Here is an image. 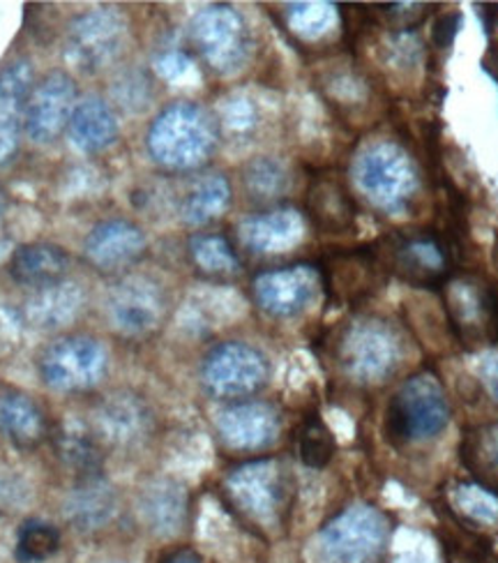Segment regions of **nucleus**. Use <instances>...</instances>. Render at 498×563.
I'll use <instances>...</instances> for the list:
<instances>
[{
  "mask_svg": "<svg viewBox=\"0 0 498 563\" xmlns=\"http://www.w3.org/2000/svg\"><path fill=\"white\" fill-rule=\"evenodd\" d=\"M107 314L118 335L146 340L155 335L169 317V296L148 275H128L111 289Z\"/></svg>",
  "mask_w": 498,
  "mask_h": 563,
  "instance_id": "12",
  "label": "nucleus"
},
{
  "mask_svg": "<svg viewBox=\"0 0 498 563\" xmlns=\"http://www.w3.org/2000/svg\"><path fill=\"white\" fill-rule=\"evenodd\" d=\"M141 520L157 536H176L187 522L189 499L182 485L174 481H155L141 492Z\"/></svg>",
  "mask_w": 498,
  "mask_h": 563,
  "instance_id": "24",
  "label": "nucleus"
},
{
  "mask_svg": "<svg viewBox=\"0 0 498 563\" xmlns=\"http://www.w3.org/2000/svg\"><path fill=\"white\" fill-rule=\"evenodd\" d=\"M321 289V273L310 264H296L258 273L252 282L256 308L273 319H294L312 302Z\"/></svg>",
  "mask_w": 498,
  "mask_h": 563,
  "instance_id": "14",
  "label": "nucleus"
},
{
  "mask_svg": "<svg viewBox=\"0 0 498 563\" xmlns=\"http://www.w3.org/2000/svg\"><path fill=\"white\" fill-rule=\"evenodd\" d=\"M335 8L328 3H296L289 8V26L305 40H317L335 23Z\"/></svg>",
  "mask_w": 498,
  "mask_h": 563,
  "instance_id": "37",
  "label": "nucleus"
},
{
  "mask_svg": "<svg viewBox=\"0 0 498 563\" xmlns=\"http://www.w3.org/2000/svg\"><path fill=\"white\" fill-rule=\"evenodd\" d=\"M384 268L405 279L411 287L439 289L450 277V250L434 231H405L384 239L376 250Z\"/></svg>",
  "mask_w": 498,
  "mask_h": 563,
  "instance_id": "11",
  "label": "nucleus"
},
{
  "mask_svg": "<svg viewBox=\"0 0 498 563\" xmlns=\"http://www.w3.org/2000/svg\"><path fill=\"white\" fill-rule=\"evenodd\" d=\"M294 489L291 472L273 457L235 466L222 483L226 506L258 536H275L287 527Z\"/></svg>",
  "mask_w": 498,
  "mask_h": 563,
  "instance_id": "2",
  "label": "nucleus"
},
{
  "mask_svg": "<svg viewBox=\"0 0 498 563\" xmlns=\"http://www.w3.org/2000/svg\"><path fill=\"white\" fill-rule=\"evenodd\" d=\"M460 457L478 485L498 495V422L466 430Z\"/></svg>",
  "mask_w": 498,
  "mask_h": 563,
  "instance_id": "27",
  "label": "nucleus"
},
{
  "mask_svg": "<svg viewBox=\"0 0 498 563\" xmlns=\"http://www.w3.org/2000/svg\"><path fill=\"white\" fill-rule=\"evenodd\" d=\"M189 256L197 268L212 277H229L241 271V260L220 233H197L189 241Z\"/></svg>",
  "mask_w": 498,
  "mask_h": 563,
  "instance_id": "32",
  "label": "nucleus"
},
{
  "mask_svg": "<svg viewBox=\"0 0 498 563\" xmlns=\"http://www.w3.org/2000/svg\"><path fill=\"white\" fill-rule=\"evenodd\" d=\"M231 203V185L222 174L197 180L180 201V220L189 227H203L224 216Z\"/></svg>",
  "mask_w": 498,
  "mask_h": 563,
  "instance_id": "29",
  "label": "nucleus"
},
{
  "mask_svg": "<svg viewBox=\"0 0 498 563\" xmlns=\"http://www.w3.org/2000/svg\"><path fill=\"white\" fill-rule=\"evenodd\" d=\"M220 146L215 113L192 100L166 104L148 128L146 148L162 172L187 174L203 169Z\"/></svg>",
  "mask_w": 498,
  "mask_h": 563,
  "instance_id": "1",
  "label": "nucleus"
},
{
  "mask_svg": "<svg viewBox=\"0 0 498 563\" xmlns=\"http://www.w3.org/2000/svg\"><path fill=\"white\" fill-rule=\"evenodd\" d=\"M189 40L201 60L220 77H231L252 56V33L245 16L231 5H208L189 21Z\"/></svg>",
  "mask_w": 498,
  "mask_h": 563,
  "instance_id": "8",
  "label": "nucleus"
},
{
  "mask_svg": "<svg viewBox=\"0 0 498 563\" xmlns=\"http://www.w3.org/2000/svg\"><path fill=\"white\" fill-rule=\"evenodd\" d=\"M332 356L355 386H384L405 363V338L386 319L361 317L342 328Z\"/></svg>",
  "mask_w": 498,
  "mask_h": 563,
  "instance_id": "3",
  "label": "nucleus"
},
{
  "mask_svg": "<svg viewBox=\"0 0 498 563\" xmlns=\"http://www.w3.org/2000/svg\"><path fill=\"white\" fill-rule=\"evenodd\" d=\"M201 388L220 402L252 400L270 382L268 356L243 340H226L212 346L199 367Z\"/></svg>",
  "mask_w": 498,
  "mask_h": 563,
  "instance_id": "6",
  "label": "nucleus"
},
{
  "mask_svg": "<svg viewBox=\"0 0 498 563\" xmlns=\"http://www.w3.org/2000/svg\"><path fill=\"white\" fill-rule=\"evenodd\" d=\"M0 434L16 449L31 451L49 439L52 426L31 395L8 388L0 393Z\"/></svg>",
  "mask_w": 498,
  "mask_h": 563,
  "instance_id": "21",
  "label": "nucleus"
},
{
  "mask_svg": "<svg viewBox=\"0 0 498 563\" xmlns=\"http://www.w3.org/2000/svg\"><path fill=\"white\" fill-rule=\"evenodd\" d=\"M298 455L305 466L323 468L335 455V439L319 416L307 418L298 432Z\"/></svg>",
  "mask_w": 498,
  "mask_h": 563,
  "instance_id": "35",
  "label": "nucleus"
},
{
  "mask_svg": "<svg viewBox=\"0 0 498 563\" xmlns=\"http://www.w3.org/2000/svg\"><path fill=\"white\" fill-rule=\"evenodd\" d=\"M56 455L65 464V468L77 474V478H90L102 474L104 464V445L95 437L90 426L81 422H65L54 434Z\"/></svg>",
  "mask_w": 498,
  "mask_h": 563,
  "instance_id": "26",
  "label": "nucleus"
},
{
  "mask_svg": "<svg viewBox=\"0 0 498 563\" xmlns=\"http://www.w3.org/2000/svg\"><path fill=\"white\" fill-rule=\"evenodd\" d=\"M146 233L139 224L130 220H104L88 231L84 256L95 271L113 275L134 266L146 254Z\"/></svg>",
  "mask_w": 498,
  "mask_h": 563,
  "instance_id": "18",
  "label": "nucleus"
},
{
  "mask_svg": "<svg viewBox=\"0 0 498 563\" xmlns=\"http://www.w3.org/2000/svg\"><path fill=\"white\" fill-rule=\"evenodd\" d=\"M60 531L52 522L29 520L23 522L16 533V556L23 563L49 561L60 550Z\"/></svg>",
  "mask_w": 498,
  "mask_h": 563,
  "instance_id": "34",
  "label": "nucleus"
},
{
  "mask_svg": "<svg viewBox=\"0 0 498 563\" xmlns=\"http://www.w3.org/2000/svg\"><path fill=\"white\" fill-rule=\"evenodd\" d=\"M245 190L254 201H275L289 190V174L284 164L273 157L252 159L243 174Z\"/></svg>",
  "mask_w": 498,
  "mask_h": 563,
  "instance_id": "33",
  "label": "nucleus"
},
{
  "mask_svg": "<svg viewBox=\"0 0 498 563\" xmlns=\"http://www.w3.org/2000/svg\"><path fill=\"white\" fill-rule=\"evenodd\" d=\"M445 310L450 325L464 344L498 342V289L473 279L450 282Z\"/></svg>",
  "mask_w": 498,
  "mask_h": 563,
  "instance_id": "16",
  "label": "nucleus"
},
{
  "mask_svg": "<svg viewBox=\"0 0 498 563\" xmlns=\"http://www.w3.org/2000/svg\"><path fill=\"white\" fill-rule=\"evenodd\" d=\"M491 262H494V268L498 273V239H496V245H494V252H491Z\"/></svg>",
  "mask_w": 498,
  "mask_h": 563,
  "instance_id": "42",
  "label": "nucleus"
},
{
  "mask_svg": "<svg viewBox=\"0 0 498 563\" xmlns=\"http://www.w3.org/2000/svg\"><path fill=\"white\" fill-rule=\"evenodd\" d=\"M31 92L33 67L26 58H16L0 69V167L12 162L21 146Z\"/></svg>",
  "mask_w": 498,
  "mask_h": 563,
  "instance_id": "19",
  "label": "nucleus"
},
{
  "mask_svg": "<svg viewBox=\"0 0 498 563\" xmlns=\"http://www.w3.org/2000/svg\"><path fill=\"white\" fill-rule=\"evenodd\" d=\"M37 369L44 386L56 393H90L109 374V351L98 338L63 335L42 351Z\"/></svg>",
  "mask_w": 498,
  "mask_h": 563,
  "instance_id": "7",
  "label": "nucleus"
},
{
  "mask_svg": "<svg viewBox=\"0 0 498 563\" xmlns=\"http://www.w3.org/2000/svg\"><path fill=\"white\" fill-rule=\"evenodd\" d=\"M353 180L369 206L384 216L405 213L420 187L416 162L392 141H376L355 157Z\"/></svg>",
  "mask_w": 498,
  "mask_h": 563,
  "instance_id": "4",
  "label": "nucleus"
},
{
  "mask_svg": "<svg viewBox=\"0 0 498 563\" xmlns=\"http://www.w3.org/2000/svg\"><path fill=\"white\" fill-rule=\"evenodd\" d=\"M384 264L378 260L376 250L367 252H353L344 254L340 260H335L330 268V289L337 291L344 298H355L369 294L376 285L378 275H381Z\"/></svg>",
  "mask_w": 498,
  "mask_h": 563,
  "instance_id": "31",
  "label": "nucleus"
},
{
  "mask_svg": "<svg viewBox=\"0 0 498 563\" xmlns=\"http://www.w3.org/2000/svg\"><path fill=\"white\" fill-rule=\"evenodd\" d=\"M79 102L75 79L63 69L46 75L31 92L26 111V134L40 146L54 144L67 130L69 115Z\"/></svg>",
  "mask_w": 498,
  "mask_h": 563,
  "instance_id": "17",
  "label": "nucleus"
},
{
  "mask_svg": "<svg viewBox=\"0 0 498 563\" xmlns=\"http://www.w3.org/2000/svg\"><path fill=\"white\" fill-rule=\"evenodd\" d=\"M128 21L113 8H95L73 19L65 35V58L81 75H98L123 56Z\"/></svg>",
  "mask_w": 498,
  "mask_h": 563,
  "instance_id": "10",
  "label": "nucleus"
},
{
  "mask_svg": "<svg viewBox=\"0 0 498 563\" xmlns=\"http://www.w3.org/2000/svg\"><path fill=\"white\" fill-rule=\"evenodd\" d=\"M3 218H5V195L0 190V224H3Z\"/></svg>",
  "mask_w": 498,
  "mask_h": 563,
  "instance_id": "41",
  "label": "nucleus"
},
{
  "mask_svg": "<svg viewBox=\"0 0 498 563\" xmlns=\"http://www.w3.org/2000/svg\"><path fill=\"white\" fill-rule=\"evenodd\" d=\"M115 508H118L115 492L102 478V474L81 478L77 487L69 492L67 504H65L67 520H73L77 529H84V531L107 527L113 520Z\"/></svg>",
  "mask_w": 498,
  "mask_h": 563,
  "instance_id": "25",
  "label": "nucleus"
},
{
  "mask_svg": "<svg viewBox=\"0 0 498 563\" xmlns=\"http://www.w3.org/2000/svg\"><path fill=\"white\" fill-rule=\"evenodd\" d=\"M478 372L487 395L498 405V351H487L480 361Z\"/></svg>",
  "mask_w": 498,
  "mask_h": 563,
  "instance_id": "38",
  "label": "nucleus"
},
{
  "mask_svg": "<svg viewBox=\"0 0 498 563\" xmlns=\"http://www.w3.org/2000/svg\"><path fill=\"white\" fill-rule=\"evenodd\" d=\"M460 21L462 16L460 14H445L434 29V42L439 46H450L457 35V29H460Z\"/></svg>",
  "mask_w": 498,
  "mask_h": 563,
  "instance_id": "40",
  "label": "nucleus"
},
{
  "mask_svg": "<svg viewBox=\"0 0 498 563\" xmlns=\"http://www.w3.org/2000/svg\"><path fill=\"white\" fill-rule=\"evenodd\" d=\"M450 422V402L443 384L420 372L401 384L386 409V437L397 449L434 441Z\"/></svg>",
  "mask_w": 498,
  "mask_h": 563,
  "instance_id": "5",
  "label": "nucleus"
},
{
  "mask_svg": "<svg viewBox=\"0 0 498 563\" xmlns=\"http://www.w3.org/2000/svg\"><path fill=\"white\" fill-rule=\"evenodd\" d=\"M455 506L462 518L476 527L498 525V495L483 485H462L457 487Z\"/></svg>",
  "mask_w": 498,
  "mask_h": 563,
  "instance_id": "36",
  "label": "nucleus"
},
{
  "mask_svg": "<svg viewBox=\"0 0 498 563\" xmlns=\"http://www.w3.org/2000/svg\"><path fill=\"white\" fill-rule=\"evenodd\" d=\"M88 426L102 445L130 451L153 439L155 413L141 395L132 390H113L95 407L92 422Z\"/></svg>",
  "mask_w": 498,
  "mask_h": 563,
  "instance_id": "13",
  "label": "nucleus"
},
{
  "mask_svg": "<svg viewBox=\"0 0 498 563\" xmlns=\"http://www.w3.org/2000/svg\"><path fill=\"white\" fill-rule=\"evenodd\" d=\"M388 543V518L367 504L340 510L321 531V550L328 563H381Z\"/></svg>",
  "mask_w": 498,
  "mask_h": 563,
  "instance_id": "9",
  "label": "nucleus"
},
{
  "mask_svg": "<svg viewBox=\"0 0 498 563\" xmlns=\"http://www.w3.org/2000/svg\"><path fill=\"white\" fill-rule=\"evenodd\" d=\"M215 432L231 453H261L277 443L281 434V413L266 400L229 402L215 418Z\"/></svg>",
  "mask_w": 498,
  "mask_h": 563,
  "instance_id": "15",
  "label": "nucleus"
},
{
  "mask_svg": "<svg viewBox=\"0 0 498 563\" xmlns=\"http://www.w3.org/2000/svg\"><path fill=\"white\" fill-rule=\"evenodd\" d=\"M155 563H210V561L192 545H176V548L164 550Z\"/></svg>",
  "mask_w": 498,
  "mask_h": 563,
  "instance_id": "39",
  "label": "nucleus"
},
{
  "mask_svg": "<svg viewBox=\"0 0 498 563\" xmlns=\"http://www.w3.org/2000/svg\"><path fill=\"white\" fill-rule=\"evenodd\" d=\"M81 289L73 282H58V285L37 289L26 302L29 321L37 328H58L73 321L81 310Z\"/></svg>",
  "mask_w": 498,
  "mask_h": 563,
  "instance_id": "30",
  "label": "nucleus"
},
{
  "mask_svg": "<svg viewBox=\"0 0 498 563\" xmlns=\"http://www.w3.org/2000/svg\"><path fill=\"white\" fill-rule=\"evenodd\" d=\"M118 132H121V128H118V115L113 107L100 96H88L79 100L67 123L69 141H73L77 151L86 155L111 148L118 139Z\"/></svg>",
  "mask_w": 498,
  "mask_h": 563,
  "instance_id": "22",
  "label": "nucleus"
},
{
  "mask_svg": "<svg viewBox=\"0 0 498 563\" xmlns=\"http://www.w3.org/2000/svg\"><path fill=\"white\" fill-rule=\"evenodd\" d=\"M307 206L314 224L325 233H346L353 227L355 206L337 180L319 178L307 197Z\"/></svg>",
  "mask_w": 498,
  "mask_h": 563,
  "instance_id": "28",
  "label": "nucleus"
},
{
  "mask_svg": "<svg viewBox=\"0 0 498 563\" xmlns=\"http://www.w3.org/2000/svg\"><path fill=\"white\" fill-rule=\"evenodd\" d=\"M8 271L16 285L37 291L65 279L69 254L54 243H26L12 252Z\"/></svg>",
  "mask_w": 498,
  "mask_h": 563,
  "instance_id": "23",
  "label": "nucleus"
},
{
  "mask_svg": "<svg viewBox=\"0 0 498 563\" xmlns=\"http://www.w3.org/2000/svg\"><path fill=\"white\" fill-rule=\"evenodd\" d=\"M305 236V220L294 208H275L266 213L247 216L239 224L241 245L256 254L287 252Z\"/></svg>",
  "mask_w": 498,
  "mask_h": 563,
  "instance_id": "20",
  "label": "nucleus"
}]
</instances>
